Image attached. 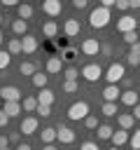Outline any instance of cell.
I'll list each match as a JSON object with an SVG mask.
<instances>
[{"label": "cell", "mask_w": 140, "mask_h": 150, "mask_svg": "<svg viewBox=\"0 0 140 150\" xmlns=\"http://www.w3.org/2000/svg\"><path fill=\"white\" fill-rule=\"evenodd\" d=\"M89 23H91V28H105V26L110 23V7L98 5L96 9H91V14H89Z\"/></svg>", "instance_id": "6da1fadb"}, {"label": "cell", "mask_w": 140, "mask_h": 150, "mask_svg": "<svg viewBox=\"0 0 140 150\" xmlns=\"http://www.w3.org/2000/svg\"><path fill=\"white\" fill-rule=\"evenodd\" d=\"M112 150H119V148H117V145H114V148H112Z\"/></svg>", "instance_id": "9f6ffc18"}, {"label": "cell", "mask_w": 140, "mask_h": 150, "mask_svg": "<svg viewBox=\"0 0 140 150\" xmlns=\"http://www.w3.org/2000/svg\"><path fill=\"white\" fill-rule=\"evenodd\" d=\"M2 5H5V7H19L21 2H19V0H2Z\"/></svg>", "instance_id": "f6af8a7d"}, {"label": "cell", "mask_w": 140, "mask_h": 150, "mask_svg": "<svg viewBox=\"0 0 140 150\" xmlns=\"http://www.w3.org/2000/svg\"><path fill=\"white\" fill-rule=\"evenodd\" d=\"M103 115H105V117H114V115H119V110H117V103H112V101H105V103H103Z\"/></svg>", "instance_id": "f1b7e54d"}, {"label": "cell", "mask_w": 140, "mask_h": 150, "mask_svg": "<svg viewBox=\"0 0 140 150\" xmlns=\"http://www.w3.org/2000/svg\"><path fill=\"white\" fill-rule=\"evenodd\" d=\"M7 145H9V136L0 134V148H7Z\"/></svg>", "instance_id": "ee69618b"}, {"label": "cell", "mask_w": 140, "mask_h": 150, "mask_svg": "<svg viewBox=\"0 0 140 150\" xmlns=\"http://www.w3.org/2000/svg\"><path fill=\"white\" fill-rule=\"evenodd\" d=\"M124 42H128V45H135V42H138V33H135V30H128V33H124Z\"/></svg>", "instance_id": "e575fe53"}, {"label": "cell", "mask_w": 140, "mask_h": 150, "mask_svg": "<svg viewBox=\"0 0 140 150\" xmlns=\"http://www.w3.org/2000/svg\"><path fill=\"white\" fill-rule=\"evenodd\" d=\"M0 150H9V145H7V148H0Z\"/></svg>", "instance_id": "11a10c76"}, {"label": "cell", "mask_w": 140, "mask_h": 150, "mask_svg": "<svg viewBox=\"0 0 140 150\" xmlns=\"http://www.w3.org/2000/svg\"><path fill=\"white\" fill-rule=\"evenodd\" d=\"M86 5H89V0H72V7L75 9H84Z\"/></svg>", "instance_id": "7bdbcfd3"}, {"label": "cell", "mask_w": 140, "mask_h": 150, "mask_svg": "<svg viewBox=\"0 0 140 150\" xmlns=\"http://www.w3.org/2000/svg\"><path fill=\"white\" fill-rule=\"evenodd\" d=\"M2 110H5L9 117H19L23 108H21V101H5V108H2Z\"/></svg>", "instance_id": "2e32d148"}, {"label": "cell", "mask_w": 140, "mask_h": 150, "mask_svg": "<svg viewBox=\"0 0 140 150\" xmlns=\"http://www.w3.org/2000/svg\"><path fill=\"white\" fill-rule=\"evenodd\" d=\"M2 42H5V35H2V30H0V45H2Z\"/></svg>", "instance_id": "db71d44e"}, {"label": "cell", "mask_w": 140, "mask_h": 150, "mask_svg": "<svg viewBox=\"0 0 140 150\" xmlns=\"http://www.w3.org/2000/svg\"><path fill=\"white\" fill-rule=\"evenodd\" d=\"M9 61H12V54L9 52H0V70H5L9 66Z\"/></svg>", "instance_id": "d6a6232c"}, {"label": "cell", "mask_w": 140, "mask_h": 150, "mask_svg": "<svg viewBox=\"0 0 140 150\" xmlns=\"http://www.w3.org/2000/svg\"><path fill=\"white\" fill-rule=\"evenodd\" d=\"M63 33H65L68 38H77V35H79V21H77V19H68V21L63 23Z\"/></svg>", "instance_id": "4fadbf2b"}, {"label": "cell", "mask_w": 140, "mask_h": 150, "mask_svg": "<svg viewBox=\"0 0 140 150\" xmlns=\"http://www.w3.org/2000/svg\"><path fill=\"white\" fill-rule=\"evenodd\" d=\"M61 59H65V61H70V59H75V49H72V47H65V49L61 52Z\"/></svg>", "instance_id": "f35d334b"}, {"label": "cell", "mask_w": 140, "mask_h": 150, "mask_svg": "<svg viewBox=\"0 0 140 150\" xmlns=\"http://www.w3.org/2000/svg\"><path fill=\"white\" fill-rule=\"evenodd\" d=\"M135 26H138V21H135L133 16H128V14H124V16L117 21V30H119V33H128V30H135Z\"/></svg>", "instance_id": "9c48e42d"}, {"label": "cell", "mask_w": 140, "mask_h": 150, "mask_svg": "<svg viewBox=\"0 0 140 150\" xmlns=\"http://www.w3.org/2000/svg\"><path fill=\"white\" fill-rule=\"evenodd\" d=\"M16 12H19V19H26V21L33 16V7H30L28 2H21V5L16 7Z\"/></svg>", "instance_id": "d4e9b609"}, {"label": "cell", "mask_w": 140, "mask_h": 150, "mask_svg": "<svg viewBox=\"0 0 140 150\" xmlns=\"http://www.w3.org/2000/svg\"><path fill=\"white\" fill-rule=\"evenodd\" d=\"M61 56H51L49 61H47V73H61Z\"/></svg>", "instance_id": "4316f807"}, {"label": "cell", "mask_w": 140, "mask_h": 150, "mask_svg": "<svg viewBox=\"0 0 140 150\" xmlns=\"http://www.w3.org/2000/svg\"><path fill=\"white\" fill-rule=\"evenodd\" d=\"M82 77H84L86 82H98V80L103 77V68H100L98 63H86V66L82 68Z\"/></svg>", "instance_id": "277c9868"}, {"label": "cell", "mask_w": 140, "mask_h": 150, "mask_svg": "<svg viewBox=\"0 0 140 150\" xmlns=\"http://www.w3.org/2000/svg\"><path fill=\"white\" fill-rule=\"evenodd\" d=\"M100 52H103L105 56H110V54H112V47H110V45H100Z\"/></svg>", "instance_id": "bcb514c9"}, {"label": "cell", "mask_w": 140, "mask_h": 150, "mask_svg": "<svg viewBox=\"0 0 140 150\" xmlns=\"http://www.w3.org/2000/svg\"><path fill=\"white\" fill-rule=\"evenodd\" d=\"M100 5H103V7H114L117 0H100Z\"/></svg>", "instance_id": "7dc6e473"}, {"label": "cell", "mask_w": 140, "mask_h": 150, "mask_svg": "<svg viewBox=\"0 0 140 150\" xmlns=\"http://www.w3.org/2000/svg\"><path fill=\"white\" fill-rule=\"evenodd\" d=\"M40 141H42V143H54V141H56V129H54V127H44V129L40 131Z\"/></svg>", "instance_id": "cb8c5ba5"}, {"label": "cell", "mask_w": 140, "mask_h": 150, "mask_svg": "<svg viewBox=\"0 0 140 150\" xmlns=\"http://www.w3.org/2000/svg\"><path fill=\"white\" fill-rule=\"evenodd\" d=\"M121 84H124V87H128V89H131V84H133V80H131V77H124V80H121Z\"/></svg>", "instance_id": "681fc988"}, {"label": "cell", "mask_w": 140, "mask_h": 150, "mask_svg": "<svg viewBox=\"0 0 140 150\" xmlns=\"http://www.w3.org/2000/svg\"><path fill=\"white\" fill-rule=\"evenodd\" d=\"M37 103H40V105H51V103H54V91L47 89V87L40 89V94H37Z\"/></svg>", "instance_id": "ac0fdd59"}, {"label": "cell", "mask_w": 140, "mask_h": 150, "mask_svg": "<svg viewBox=\"0 0 140 150\" xmlns=\"http://www.w3.org/2000/svg\"><path fill=\"white\" fill-rule=\"evenodd\" d=\"M131 148H140V129H135L133 134H131Z\"/></svg>", "instance_id": "d590c367"}, {"label": "cell", "mask_w": 140, "mask_h": 150, "mask_svg": "<svg viewBox=\"0 0 140 150\" xmlns=\"http://www.w3.org/2000/svg\"><path fill=\"white\" fill-rule=\"evenodd\" d=\"M126 77V70H124V63H110V68L105 70V80L110 84H119L121 80Z\"/></svg>", "instance_id": "7a4b0ae2"}, {"label": "cell", "mask_w": 140, "mask_h": 150, "mask_svg": "<svg viewBox=\"0 0 140 150\" xmlns=\"http://www.w3.org/2000/svg\"><path fill=\"white\" fill-rule=\"evenodd\" d=\"M16 150H33V148H30L28 143H19V145H16Z\"/></svg>", "instance_id": "f907efd6"}, {"label": "cell", "mask_w": 140, "mask_h": 150, "mask_svg": "<svg viewBox=\"0 0 140 150\" xmlns=\"http://www.w3.org/2000/svg\"><path fill=\"white\" fill-rule=\"evenodd\" d=\"M56 141L70 145V143H75V131H72L70 127H63V124H61V127L56 129Z\"/></svg>", "instance_id": "ba28073f"}, {"label": "cell", "mask_w": 140, "mask_h": 150, "mask_svg": "<svg viewBox=\"0 0 140 150\" xmlns=\"http://www.w3.org/2000/svg\"><path fill=\"white\" fill-rule=\"evenodd\" d=\"M19 73H21V75H30V77H33L37 70H35V63H33V61H21V66H19Z\"/></svg>", "instance_id": "83f0119b"}, {"label": "cell", "mask_w": 140, "mask_h": 150, "mask_svg": "<svg viewBox=\"0 0 140 150\" xmlns=\"http://www.w3.org/2000/svg\"><path fill=\"white\" fill-rule=\"evenodd\" d=\"M110 141H112L117 148H121V145H126V143L131 141V136H128V131H126V129H117V131L112 134V138H110Z\"/></svg>", "instance_id": "5bb4252c"}, {"label": "cell", "mask_w": 140, "mask_h": 150, "mask_svg": "<svg viewBox=\"0 0 140 150\" xmlns=\"http://www.w3.org/2000/svg\"><path fill=\"white\" fill-rule=\"evenodd\" d=\"M103 98L117 103V98H121V89H119V84H107V87L103 89Z\"/></svg>", "instance_id": "7c38bea8"}, {"label": "cell", "mask_w": 140, "mask_h": 150, "mask_svg": "<svg viewBox=\"0 0 140 150\" xmlns=\"http://www.w3.org/2000/svg\"><path fill=\"white\" fill-rule=\"evenodd\" d=\"M84 124H86V129H98V117L86 115V117H84Z\"/></svg>", "instance_id": "836d02e7"}, {"label": "cell", "mask_w": 140, "mask_h": 150, "mask_svg": "<svg viewBox=\"0 0 140 150\" xmlns=\"http://www.w3.org/2000/svg\"><path fill=\"white\" fill-rule=\"evenodd\" d=\"M21 45H23V54H35L37 52V38H33L30 33H26L21 38Z\"/></svg>", "instance_id": "8fae6325"}, {"label": "cell", "mask_w": 140, "mask_h": 150, "mask_svg": "<svg viewBox=\"0 0 140 150\" xmlns=\"http://www.w3.org/2000/svg\"><path fill=\"white\" fill-rule=\"evenodd\" d=\"M114 7H117V9H121V12H126V9L131 7V2H128V0H117V5H114Z\"/></svg>", "instance_id": "ab89813d"}, {"label": "cell", "mask_w": 140, "mask_h": 150, "mask_svg": "<svg viewBox=\"0 0 140 150\" xmlns=\"http://www.w3.org/2000/svg\"><path fill=\"white\" fill-rule=\"evenodd\" d=\"M0 96H2V101H21L23 98L21 96V89L19 87H12V84L0 87Z\"/></svg>", "instance_id": "8992f818"}, {"label": "cell", "mask_w": 140, "mask_h": 150, "mask_svg": "<svg viewBox=\"0 0 140 150\" xmlns=\"http://www.w3.org/2000/svg\"><path fill=\"white\" fill-rule=\"evenodd\" d=\"M56 33H58L56 21H44V23H42V35H44V38H56Z\"/></svg>", "instance_id": "603a6c76"}, {"label": "cell", "mask_w": 140, "mask_h": 150, "mask_svg": "<svg viewBox=\"0 0 140 150\" xmlns=\"http://www.w3.org/2000/svg\"><path fill=\"white\" fill-rule=\"evenodd\" d=\"M0 21H2V14H0Z\"/></svg>", "instance_id": "680465c9"}, {"label": "cell", "mask_w": 140, "mask_h": 150, "mask_svg": "<svg viewBox=\"0 0 140 150\" xmlns=\"http://www.w3.org/2000/svg\"><path fill=\"white\" fill-rule=\"evenodd\" d=\"M30 80H33V84H35L37 89H44V87H47V75H42V73H35Z\"/></svg>", "instance_id": "f546056e"}, {"label": "cell", "mask_w": 140, "mask_h": 150, "mask_svg": "<svg viewBox=\"0 0 140 150\" xmlns=\"http://www.w3.org/2000/svg\"><path fill=\"white\" fill-rule=\"evenodd\" d=\"M131 66H138L140 63V42H135V45H131V49H128V59H126Z\"/></svg>", "instance_id": "44dd1931"}, {"label": "cell", "mask_w": 140, "mask_h": 150, "mask_svg": "<svg viewBox=\"0 0 140 150\" xmlns=\"http://www.w3.org/2000/svg\"><path fill=\"white\" fill-rule=\"evenodd\" d=\"M79 150H100V148H98L96 141H84V143L79 145Z\"/></svg>", "instance_id": "74e56055"}, {"label": "cell", "mask_w": 140, "mask_h": 150, "mask_svg": "<svg viewBox=\"0 0 140 150\" xmlns=\"http://www.w3.org/2000/svg\"><path fill=\"white\" fill-rule=\"evenodd\" d=\"M124 105H138V91L135 89H126V91H121V98H119Z\"/></svg>", "instance_id": "9a60e30c"}, {"label": "cell", "mask_w": 140, "mask_h": 150, "mask_svg": "<svg viewBox=\"0 0 140 150\" xmlns=\"http://www.w3.org/2000/svg\"><path fill=\"white\" fill-rule=\"evenodd\" d=\"M40 117H49L51 115V105H37V110H35Z\"/></svg>", "instance_id": "8d00e7d4"}, {"label": "cell", "mask_w": 140, "mask_h": 150, "mask_svg": "<svg viewBox=\"0 0 140 150\" xmlns=\"http://www.w3.org/2000/svg\"><path fill=\"white\" fill-rule=\"evenodd\" d=\"M98 52H100V45H98L96 38H86V40L82 42V54H84V56H96Z\"/></svg>", "instance_id": "52a82bcc"}, {"label": "cell", "mask_w": 140, "mask_h": 150, "mask_svg": "<svg viewBox=\"0 0 140 150\" xmlns=\"http://www.w3.org/2000/svg\"><path fill=\"white\" fill-rule=\"evenodd\" d=\"M37 127H40V120L30 115V117H23V122H21V129H19V131H21L23 136H30V134H35V131H37Z\"/></svg>", "instance_id": "5b68a950"}, {"label": "cell", "mask_w": 140, "mask_h": 150, "mask_svg": "<svg viewBox=\"0 0 140 150\" xmlns=\"http://www.w3.org/2000/svg\"><path fill=\"white\" fill-rule=\"evenodd\" d=\"M131 150H140V148H131Z\"/></svg>", "instance_id": "6f0895ef"}, {"label": "cell", "mask_w": 140, "mask_h": 150, "mask_svg": "<svg viewBox=\"0 0 140 150\" xmlns=\"http://www.w3.org/2000/svg\"><path fill=\"white\" fill-rule=\"evenodd\" d=\"M96 134H98V141H110V138H112V134H114V129H112L110 124H98Z\"/></svg>", "instance_id": "ffe728a7"}, {"label": "cell", "mask_w": 140, "mask_h": 150, "mask_svg": "<svg viewBox=\"0 0 140 150\" xmlns=\"http://www.w3.org/2000/svg\"><path fill=\"white\" fill-rule=\"evenodd\" d=\"M42 12L47 16H58L61 14V0H42Z\"/></svg>", "instance_id": "30bf717a"}, {"label": "cell", "mask_w": 140, "mask_h": 150, "mask_svg": "<svg viewBox=\"0 0 140 150\" xmlns=\"http://www.w3.org/2000/svg\"><path fill=\"white\" fill-rule=\"evenodd\" d=\"M128 2H131V7H133V9H138V7H140V0H128Z\"/></svg>", "instance_id": "816d5d0a"}, {"label": "cell", "mask_w": 140, "mask_h": 150, "mask_svg": "<svg viewBox=\"0 0 140 150\" xmlns=\"http://www.w3.org/2000/svg\"><path fill=\"white\" fill-rule=\"evenodd\" d=\"M117 122H119V127H121V129H126V131H128V129L135 124V117H133V112H119V115H117Z\"/></svg>", "instance_id": "e0dca14e"}, {"label": "cell", "mask_w": 140, "mask_h": 150, "mask_svg": "<svg viewBox=\"0 0 140 150\" xmlns=\"http://www.w3.org/2000/svg\"><path fill=\"white\" fill-rule=\"evenodd\" d=\"M133 117H135V120H140V103H138V105H133Z\"/></svg>", "instance_id": "c3c4849f"}, {"label": "cell", "mask_w": 140, "mask_h": 150, "mask_svg": "<svg viewBox=\"0 0 140 150\" xmlns=\"http://www.w3.org/2000/svg\"><path fill=\"white\" fill-rule=\"evenodd\" d=\"M19 141H21V131H12L9 134V143H16L19 145Z\"/></svg>", "instance_id": "b9f144b4"}, {"label": "cell", "mask_w": 140, "mask_h": 150, "mask_svg": "<svg viewBox=\"0 0 140 150\" xmlns=\"http://www.w3.org/2000/svg\"><path fill=\"white\" fill-rule=\"evenodd\" d=\"M79 75H82V73H79L75 66H70V68H65V70H63V77H65V80H77Z\"/></svg>", "instance_id": "4dcf8cb0"}, {"label": "cell", "mask_w": 140, "mask_h": 150, "mask_svg": "<svg viewBox=\"0 0 140 150\" xmlns=\"http://www.w3.org/2000/svg\"><path fill=\"white\" fill-rule=\"evenodd\" d=\"M37 105H40V103H37V96H23V98H21V108H23L26 112H35Z\"/></svg>", "instance_id": "d6986e66"}, {"label": "cell", "mask_w": 140, "mask_h": 150, "mask_svg": "<svg viewBox=\"0 0 140 150\" xmlns=\"http://www.w3.org/2000/svg\"><path fill=\"white\" fill-rule=\"evenodd\" d=\"M86 115H89V103H86V101H77V103H72V105L68 108V117L75 120V122H77V120H84Z\"/></svg>", "instance_id": "3957f363"}, {"label": "cell", "mask_w": 140, "mask_h": 150, "mask_svg": "<svg viewBox=\"0 0 140 150\" xmlns=\"http://www.w3.org/2000/svg\"><path fill=\"white\" fill-rule=\"evenodd\" d=\"M12 30H14L16 35H26V33H28V21H26V19H14V21H12Z\"/></svg>", "instance_id": "7402d4cb"}, {"label": "cell", "mask_w": 140, "mask_h": 150, "mask_svg": "<svg viewBox=\"0 0 140 150\" xmlns=\"http://www.w3.org/2000/svg\"><path fill=\"white\" fill-rule=\"evenodd\" d=\"M9 120H12V117H9L5 110H0V127H7V124H9Z\"/></svg>", "instance_id": "60d3db41"}, {"label": "cell", "mask_w": 140, "mask_h": 150, "mask_svg": "<svg viewBox=\"0 0 140 150\" xmlns=\"http://www.w3.org/2000/svg\"><path fill=\"white\" fill-rule=\"evenodd\" d=\"M7 52H9V54H21V52H23L21 40H19V38H12V40L7 42Z\"/></svg>", "instance_id": "484cf974"}, {"label": "cell", "mask_w": 140, "mask_h": 150, "mask_svg": "<svg viewBox=\"0 0 140 150\" xmlns=\"http://www.w3.org/2000/svg\"><path fill=\"white\" fill-rule=\"evenodd\" d=\"M42 150H56V145H54V143H44V148H42Z\"/></svg>", "instance_id": "f5cc1de1"}, {"label": "cell", "mask_w": 140, "mask_h": 150, "mask_svg": "<svg viewBox=\"0 0 140 150\" xmlns=\"http://www.w3.org/2000/svg\"><path fill=\"white\" fill-rule=\"evenodd\" d=\"M63 91L65 94H75L77 91V80H63Z\"/></svg>", "instance_id": "1f68e13d"}]
</instances>
